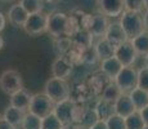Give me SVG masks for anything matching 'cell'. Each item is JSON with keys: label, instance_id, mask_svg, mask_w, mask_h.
Wrapping results in <instances>:
<instances>
[{"label": "cell", "instance_id": "30", "mask_svg": "<svg viewBox=\"0 0 148 129\" xmlns=\"http://www.w3.org/2000/svg\"><path fill=\"white\" fill-rule=\"evenodd\" d=\"M98 120H99V116H98V114H97L95 108L94 107H93V108L86 107L84 116H82V119H81V121H80V125L90 129L97 121H98Z\"/></svg>", "mask_w": 148, "mask_h": 129}, {"label": "cell", "instance_id": "48", "mask_svg": "<svg viewBox=\"0 0 148 129\" xmlns=\"http://www.w3.org/2000/svg\"><path fill=\"white\" fill-rule=\"evenodd\" d=\"M143 129H148V125H144V128Z\"/></svg>", "mask_w": 148, "mask_h": 129}, {"label": "cell", "instance_id": "5", "mask_svg": "<svg viewBox=\"0 0 148 129\" xmlns=\"http://www.w3.org/2000/svg\"><path fill=\"white\" fill-rule=\"evenodd\" d=\"M68 14L63 12H54L48 16V32L56 38L67 36Z\"/></svg>", "mask_w": 148, "mask_h": 129}, {"label": "cell", "instance_id": "10", "mask_svg": "<svg viewBox=\"0 0 148 129\" xmlns=\"http://www.w3.org/2000/svg\"><path fill=\"white\" fill-rule=\"evenodd\" d=\"M115 56L117 57L119 61L124 66H134L135 61L139 57V54H138V52L135 50V48L133 47L132 41L127 40V41L122 43L121 45H119V47L116 48Z\"/></svg>", "mask_w": 148, "mask_h": 129}, {"label": "cell", "instance_id": "7", "mask_svg": "<svg viewBox=\"0 0 148 129\" xmlns=\"http://www.w3.org/2000/svg\"><path fill=\"white\" fill-rule=\"evenodd\" d=\"M23 28L28 35H32V36L48 32V14L42 12L30 14Z\"/></svg>", "mask_w": 148, "mask_h": 129}, {"label": "cell", "instance_id": "9", "mask_svg": "<svg viewBox=\"0 0 148 129\" xmlns=\"http://www.w3.org/2000/svg\"><path fill=\"white\" fill-rule=\"evenodd\" d=\"M108 25H110V21H108V17L103 13H97V14H92L90 16V21L89 25H88V30L92 32V35L94 38H104L106 35V31L108 28Z\"/></svg>", "mask_w": 148, "mask_h": 129}, {"label": "cell", "instance_id": "1", "mask_svg": "<svg viewBox=\"0 0 148 129\" xmlns=\"http://www.w3.org/2000/svg\"><path fill=\"white\" fill-rule=\"evenodd\" d=\"M120 23L122 26V28L125 30V32H126L129 40L138 36L143 31H146L143 16L139 12L124 10V13L120 16Z\"/></svg>", "mask_w": 148, "mask_h": 129}, {"label": "cell", "instance_id": "21", "mask_svg": "<svg viewBox=\"0 0 148 129\" xmlns=\"http://www.w3.org/2000/svg\"><path fill=\"white\" fill-rule=\"evenodd\" d=\"M115 110H116V114H119L122 117L129 116L130 114H133L136 110L129 93H122V96L115 102Z\"/></svg>", "mask_w": 148, "mask_h": 129}, {"label": "cell", "instance_id": "42", "mask_svg": "<svg viewBox=\"0 0 148 129\" xmlns=\"http://www.w3.org/2000/svg\"><path fill=\"white\" fill-rule=\"evenodd\" d=\"M5 25H7V18H5L4 14L0 12V32L5 28Z\"/></svg>", "mask_w": 148, "mask_h": 129}, {"label": "cell", "instance_id": "33", "mask_svg": "<svg viewBox=\"0 0 148 129\" xmlns=\"http://www.w3.org/2000/svg\"><path fill=\"white\" fill-rule=\"evenodd\" d=\"M98 61H99V58H98V56H97L94 45L85 50H82V53H81V63L82 65L92 66V65H95Z\"/></svg>", "mask_w": 148, "mask_h": 129}, {"label": "cell", "instance_id": "17", "mask_svg": "<svg viewBox=\"0 0 148 129\" xmlns=\"http://www.w3.org/2000/svg\"><path fill=\"white\" fill-rule=\"evenodd\" d=\"M122 67H124V65L119 61L116 56H112L110 58L101 61V71H103L111 80H115V77L119 75Z\"/></svg>", "mask_w": 148, "mask_h": 129}, {"label": "cell", "instance_id": "18", "mask_svg": "<svg viewBox=\"0 0 148 129\" xmlns=\"http://www.w3.org/2000/svg\"><path fill=\"white\" fill-rule=\"evenodd\" d=\"M31 99H32V94L28 90L25 89V88H22V89H19L18 92H16V93H13L12 96H10L9 105L21 108V110L28 111Z\"/></svg>", "mask_w": 148, "mask_h": 129}, {"label": "cell", "instance_id": "27", "mask_svg": "<svg viewBox=\"0 0 148 129\" xmlns=\"http://www.w3.org/2000/svg\"><path fill=\"white\" fill-rule=\"evenodd\" d=\"M41 121H42V119L40 116L27 111L26 115L23 117L21 128L22 129H41Z\"/></svg>", "mask_w": 148, "mask_h": 129}, {"label": "cell", "instance_id": "12", "mask_svg": "<svg viewBox=\"0 0 148 129\" xmlns=\"http://www.w3.org/2000/svg\"><path fill=\"white\" fill-rule=\"evenodd\" d=\"M104 38H106L110 43H112L116 48H117L119 45H121L122 43L129 40L126 32H125V30L122 28V26L120 23V21L119 22H110Z\"/></svg>", "mask_w": 148, "mask_h": 129}, {"label": "cell", "instance_id": "41", "mask_svg": "<svg viewBox=\"0 0 148 129\" xmlns=\"http://www.w3.org/2000/svg\"><path fill=\"white\" fill-rule=\"evenodd\" d=\"M77 127H79V124L72 121V123H64L61 129H77Z\"/></svg>", "mask_w": 148, "mask_h": 129}, {"label": "cell", "instance_id": "23", "mask_svg": "<svg viewBox=\"0 0 148 129\" xmlns=\"http://www.w3.org/2000/svg\"><path fill=\"white\" fill-rule=\"evenodd\" d=\"M129 96L138 111L143 110L144 107L148 106V90L136 87L132 92H129Z\"/></svg>", "mask_w": 148, "mask_h": 129}, {"label": "cell", "instance_id": "40", "mask_svg": "<svg viewBox=\"0 0 148 129\" xmlns=\"http://www.w3.org/2000/svg\"><path fill=\"white\" fill-rule=\"evenodd\" d=\"M140 115H142V117H143L144 124L148 125V106L147 107H144L143 110H140Z\"/></svg>", "mask_w": 148, "mask_h": 129}, {"label": "cell", "instance_id": "29", "mask_svg": "<svg viewBox=\"0 0 148 129\" xmlns=\"http://www.w3.org/2000/svg\"><path fill=\"white\" fill-rule=\"evenodd\" d=\"M73 43L71 36H62V38H56V50L59 53V56H66V54L72 49Z\"/></svg>", "mask_w": 148, "mask_h": 129}, {"label": "cell", "instance_id": "15", "mask_svg": "<svg viewBox=\"0 0 148 129\" xmlns=\"http://www.w3.org/2000/svg\"><path fill=\"white\" fill-rule=\"evenodd\" d=\"M92 97H94V93L92 92L88 83H79L71 88L70 98L73 99L76 103H85L86 105V102L90 101Z\"/></svg>", "mask_w": 148, "mask_h": 129}, {"label": "cell", "instance_id": "4", "mask_svg": "<svg viewBox=\"0 0 148 129\" xmlns=\"http://www.w3.org/2000/svg\"><path fill=\"white\" fill-rule=\"evenodd\" d=\"M54 107H56V102H53L45 93H36L32 94V99H31L28 111L42 119L47 115L52 114L54 111Z\"/></svg>", "mask_w": 148, "mask_h": 129}, {"label": "cell", "instance_id": "38", "mask_svg": "<svg viewBox=\"0 0 148 129\" xmlns=\"http://www.w3.org/2000/svg\"><path fill=\"white\" fill-rule=\"evenodd\" d=\"M90 129H108V127H107L106 120H101V119H99Z\"/></svg>", "mask_w": 148, "mask_h": 129}, {"label": "cell", "instance_id": "43", "mask_svg": "<svg viewBox=\"0 0 148 129\" xmlns=\"http://www.w3.org/2000/svg\"><path fill=\"white\" fill-rule=\"evenodd\" d=\"M143 19H144V27H146V31H148V10H146V12H144Z\"/></svg>", "mask_w": 148, "mask_h": 129}, {"label": "cell", "instance_id": "8", "mask_svg": "<svg viewBox=\"0 0 148 129\" xmlns=\"http://www.w3.org/2000/svg\"><path fill=\"white\" fill-rule=\"evenodd\" d=\"M73 62L67 56H58L52 63V76L67 80L73 71Z\"/></svg>", "mask_w": 148, "mask_h": 129}, {"label": "cell", "instance_id": "19", "mask_svg": "<svg viewBox=\"0 0 148 129\" xmlns=\"http://www.w3.org/2000/svg\"><path fill=\"white\" fill-rule=\"evenodd\" d=\"M26 112L27 111L21 110V108L14 107V106L9 105L4 110L3 117H4L7 121H9L16 129H18V128H21L22 121H23V117H25V115H26Z\"/></svg>", "mask_w": 148, "mask_h": 129}, {"label": "cell", "instance_id": "24", "mask_svg": "<svg viewBox=\"0 0 148 129\" xmlns=\"http://www.w3.org/2000/svg\"><path fill=\"white\" fill-rule=\"evenodd\" d=\"M94 108H95L97 114H98V116L101 120H107L111 115L116 114L115 103L106 101V99H103V98H99L98 101L95 102Z\"/></svg>", "mask_w": 148, "mask_h": 129}, {"label": "cell", "instance_id": "2", "mask_svg": "<svg viewBox=\"0 0 148 129\" xmlns=\"http://www.w3.org/2000/svg\"><path fill=\"white\" fill-rule=\"evenodd\" d=\"M44 93L52 99L53 102H61L70 98L71 88L67 80L58 79V77H50L44 87Z\"/></svg>", "mask_w": 148, "mask_h": 129}, {"label": "cell", "instance_id": "13", "mask_svg": "<svg viewBox=\"0 0 148 129\" xmlns=\"http://www.w3.org/2000/svg\"><path fill=\"white\" fill-rule=\"evenodd\" d=\"M73 107H75V101L71 98H67L64 101L57 102L53 112L57 115L62 123H72L73 121Z\"/></svg>", "mask_w": 148, "mask_h": 129}, {"label": "cell", "instance_id": "22", "mask_svg": "<svg viewBox=\"0 0 148 129\" xmlns=\"http://www.w3.org/2000/svg\"><path fill=\"white\" fill-rule=\"evenodd\" d=\"M94 49L97 52V56H98L99 61L110 58V57L115 56V53H116V47L112 43L108 41L106 38L98 39V41L94 44Z\"/></svg>", "mask_w": 148, "mask_h": 129}, {"label": "cell", "instance_id": "28", "mask_svg": "<svg viewBox=\"0 0 148 129\" xmlns=\"http://www.w3.org/2000/svg\"><path fill=\"white\" fill-rule=\"evenodd\" d=\"M125 123H126V129H143L146 125L140 115V111L138 110H135L133 114L125 117Z\"/></svg>", "mask_w": 148, "mask_h": 129}, {"label": "cell", "instance_id": "20", "mask_svg": "<svg viewBox=\"0 0 148 129\" xmlns=\"http://www.w3.org/2000/svg\"><path fill=\"white\" fill-rule=\"evenodd\" d=\"M71 39H72L73 45L80 50H85V49H88V48H90V47L94 45L93 44L94 36L92 35V32H90L89 30H85V28L79 30L75 35L71 36Z\"/></svg>", "mask_w": 148, "mask_h": 129}, {"label": "cell", "instance_id": "45", "mask_svg": "<svg viewBox=\"0 0 148 129\" xmlns=\"http://www.w3.org/2000/svg\"><path fill=\"white\" fill-rule=\"evenodd\" d=\"M144 9L148 10V0H144Z\"/></svg>", "mask_w": 148, "mask_h": 129}, {"label": "cell", "instance_id": "31", "mask_svg": "<svg viewBox=\"0 0 148 129\" xmlns=\"http://www.w3.org/2000/svg\"><path fill=\"white\" fill-rule=\"evenodd\" d=\"M19 4L28 12V14L42 12L44 0H19Z\"/></svg>", "mask_w": 148, "mask_h": 129}, {"label": "cell", "instance_id": "44", "mask_svg": "<svg viewBox=\"0 0 148 129\" xmlns=\"http://www.w3.org/2000/svg\"><path fill=\"white\" fill-rule=\"evenodd\" d=\"M4 48V39H3V36H0V50Z\"/></svg>", "mask_w": 148, "mask_h": 129}, {"label": "cell", "instance_id": "3", "mask_svg": "<svg viewBox=\"0 0 148 129\" xmlns=\"http://www.w3.org/2000/svg\"><path fill=\"white\" fill-rule=\"evenodd\" d=\"M22 88H23V79L18 71L13 68L3 71L0 75V90L3 93L12 96Z\"/></svg>", "mask_w": 148, "mask_h": 129}, {"label": "cell", "instance_id": "49", "mask_svg": "<svg viewBox=\"0 0 148 129\" xmlns=\"http://www.w3.org/2000/svg\"><path fill=\"white\" fill-rule=\"evenodd\" d=\"M47 1H56V0H47Z\"/></svg>", "mask_w": 148, "mask_h": 129}, {"label": "cell", "instance_id": "25", "mask_svg": "<svg viewBox=\"0 0 148 129\" xmlns=\"http://www.w3.org/2000/svg\"><path fill=\"white\" fill-rule=\"evenodd\" d=\"M130 41H132L133 47L135 48L139 56L146 57L148 54V31H143L138 36L130 39Z\"/></svg>", "mask_w": 148, "mask_h": 129}, {"label": "cell", "instance_id": "32", "mask_svg": "<svg viewBox=\"0 0 148 129\" xmlns=\"http://www.w3.org/2000/svg\"><path fill=\"white\" fill-rule=\"evenodd\" d=\"M62 125H63V123L57 117V115L54 112L42 117L41 129H61Z\"/></svg>", "mask_w": 148, "mask_h": 129}, {"label": "cell", "instance_id": "16", "mask_svg": "<svg viewBox=\"0 0 148 129\" xmlns=\"http://www.w3.org/2000/svg\"><path fill=\"white\" fill-rule=\"evenodd\" d=\"M28 16H30L28 12L19 3L12 5V7L8 9V13H7V17L10 23L14 26H18V27H23L27 18H28Z\"/></svg>", "mask_w": 148, "mask_h": 129}, {"label": "cell", "instance_id": "34", "mask_svg": "<svg viewBox=\"0 0 148 129\" xmlns=\"http://www.w3.org/2000/svg\"><path fill=\"white\" fill-rule=\"evenodd\" d=\"M108 129H126L125 117L120 116L119 114H113L106 120Z\"/></svg>", "mask_w": 148, "mask_h": 129}, {"label": "cell", "instance_id": "14", "mask_svg": "<svg viewBox=\"0 0 148 129\" xmlns=\"http://www.w3.org/2000/svg\"><path fill=\"white\" fill-rule=\"evenodd\" d=\"M111 81H112V80H111L103 71L99 70V71H97V72L92 74L86 83L90 87L92 92L94 93V96H101L102 92L104 90V88H106Z\"/></svg>", "mask_w": 148, "mask_h": 129}, {"label": "cell", "instance_id": "50", "mask_svg": "<svg viewBox=\"0 0 148 129\" xmlns=\"http://www.w3.org/2000/svg\"><path fill=\"white\" fill-rule=\"evenodd\" d=\"M5 1H7V0H5Z\"/></svg>", "mask_w": 148, "mask_h": 129}, {"label": "cell", "instance_id": "6", "mask_svg": "<svg viewBox=\"0 0 148 129\" xmlns=\"http://www.w3.org/2000/svg\"><path fill=\"white\" fill-rule=\"evenodd\" d=\"M115 83L124 93H129L138 87V70H135L133 66H124L115 77Z\"/></svg>", "mask_w": 148, "mask_h": 129}, {"label": "cell", "instance_id": "47", "mask_svg": "<svg viewBox=\"0 0 148 129\" xmlns=\"http://www.w3.org/2000/svg\"><path fill=\"white\" fill-rule=\"evenodd\" d=\"M77 129H89V128H85V127H82V125H80V124H79V127H77Z\"/></svg>", "mask_w": 148, "mask_h": 129}, {"label": "cell", "instance_id": "11", "mask_svg": "<svg viewBox=\"0 0 148 129\" xmlns=\"http://www.w3.org/2000/svg\"><path fill=\"white\" fill-rule=\"evenodd\" d=\"M97 5L99 12L111 18L120 17L125 10L124 0H97Z\"/></svg>", "mask_w": 148, "mask_h": 129}, {"label": "cell", "instance_id": "35", "mask_svg": "<svg viewBox=\"0 0 148 129\" xmlns=\"http://www.w3.org/2000/svg\"><path fill=\"white\" fill-rule=\"evenodd\" d=\"M124 3H125V10L142 13L144 9V0H124Z\"/></svg>", "mask_w": 148, "mask_h": 129}, {"label": "cell", "instance_id": "46", "mask_svg": "<svg viewBox=\"0 0 148 129\" xmlns=\"http://www.w3.org/2000/svg\"><path fill=\"white\" fill-rule=\"evenodd\" d=\"M144 62H146V66H148V54L144 57Z\"/></svg>", "mask_w": 148, "mask_h": 129}, {"label": "cell", "instance_id": "37", "mask_svg": "<svg viewBox=\"0 0 148 129\" xmlns=\"http://www.w3.org/2000/svg\"><path fill=\"white\" fill-rule=\"evenodd\" d=\"M86 110V105L85 103H76L75 102V107H73V123L76 124H80L82 116L85 114Z\"/></svg>", "mask_w": 148, "mask_h": 129}, {"label": "cell", "instance_id": "36", "mask_svg": "<svg viewBox=\"0 0 148 129\" xmlns=\"http://www.w3.org/2000/svg\"><path fill=\"white\" fill-rule=\"evenodd\" d=\"M138 87L148 90V66L138 70Z\"/></svg>", "mask_w": 148, "mask_h": 129}, {"label": "cell", "instance_id": "39", "mask_svg": "<svg viewBox=\"0 0 148 129\" xmlns=\"http://www.w3.org/2000/svg\"><path fill=\"white\" fill-rule=\"evenodd\" d=\"M0 129H16V128L9 121H7L4 117H0Z\"/></svg>", "mask_w": 148, "mask_h": 129}, {"label": "cell", "instance_id": "26", "mask_svg": "<svg viewBox=\"0 0 148 129\" xmlns=\"http://www.w3.org/2000/svg\"><path fill=\"white\" fill-rule=\"evenodd\" d=\"M122 93H124V92H122L120 88H119V85L115 83V80H112V81H111L110 84H108L107 87L104 88V90L102 92L101 98H103V99H106V101H110V102L115 103L122 96Z\"/></svg>", "mask_w": 148, "mask_h": 129}]
</instances>
